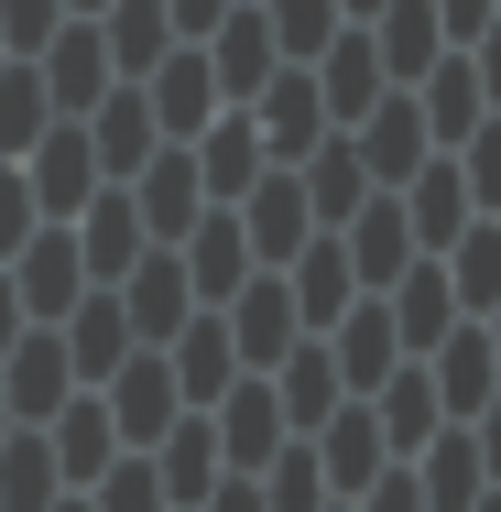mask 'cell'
<instances>
[{
	"label": "cell",
	"instance_id": "cell-24",
	"mask_svg": "<svg viewBox=\"0 0 501 512\" xmlns=\"http://www.w3.org/2000/svg\"><path fill=\"white\" fill-rule=\"evenodd\" d=\"M77 131H88V164H99V186H131V175H142V153L164 142V131H153V109H142V88H131V77H120V88H109V99L88 109Z\"/></svg>",
	"mask_w": 501,
	"mask_h": 512
},
{
	"label": "cell",
	"instance_id": "cell-11",
	"mask_svg": "<svg viewBox=\"0 0 501 512\" xmlns=\"http://www.w3.org/2000/svg\"><path fill=\"white\" fill-rule=\"evenodd\" d=\"M33 77H44V99H55V120H88V109L120 88L109 77V44H99V22H55L44 33V55H33Z\"/></svg>",
	"mask_w": 501,
	"mask_h": 512
},
{
	"label": "cell",
	"instance_id": "cell-48",
	"mask_svg": "<svg viewBox=\"0 0 501 512\" xmlns=\"http://www.w3.org/2000/svg\"><path fill=\"white\" fill-rule=\"evenodd\" d=\"M22 327H33V316H22V295H11V273H0V349H11Z\"/></svg>",
	"mask_w": 501,
	"mask_h": 512
},
{
	"label": "cell",
	"instance_id": "cell-35",
	"mask_svg": "<svg viewBox=\"0 0 501 512\" xmlns=\"http://www.w3.org/2000/svg\"><path fill=\"white\" fill-rule=\"evenodd\" d=\"M295 186H305V218H316V229H349V218H360V197H371V175H360L349 131H327V142L305 153V164H295Z\"/></svg>",
	"mask_w": 501,
	"mask_h": 512
},
{
	"label": "cell",
	"instance_id": "cell-26",
	"mask_svg": "<svg viewBox=\"0 0 501 512\" xmlns=\"http://www.w3.org/2000/svg\"><path fill=\"white\" fill-rule=\"evenodd\" d=\"M316 349H327V371H338V393H349V404H360V393H371V382L403 360V338H393V316H382V295H360V306L338 316Z\"/></svg>",
	"mask_w": 501,
	"mask_h": 512
},
{
	"label": "cell",
	"instance_id": "cell-22",
	"mask_svg": "<svg viewBox=\"0 0 501 512\" xmlns=\"http://www.w3.org/2000/svg\"><path fill=\"white\" fill-rule=\"evenodd\" d=\"M175 262H186V295H197V306H229V295H240V284H251V273H262V262H251V240H240V218H229V207H207L197 229H186V240H175Z\"/></svg>",
	"mask_w": 501,
	"mask_h": 512
},
{
	"label": "cell",
	"instance_id": "cell-20",
	"mask_svg": "<svg viewBox=\"0 0 501 512\" xmlns=\"http://www.w3.org/2000/svg\"><path fill=\"white\" fill-rule=\"evenodd\" d=\"M197 55H207V77H218V99H229V109L251 99L273 66H284V55H273V22H262V0H229V11H218V33H207Z\"/></svg>",
	"mask_w": 501,
	"mask_h": 512
},
{
	"label": "cell",
	"instance_id": "cell-4",
	"mask_svg": "<svg viewBox=\"0 0 501 512\" xmlns=\"http://www.w3.org/2000/svg\"><path fill=\"white\" fill-rule=\"evenodd\" d=\"M120 197H131V218H142V240H153V251H175V240L207 218V186H197V153H186V142H153V153H142V175H131Z\"/></svg>",
	"mask_w": 501,
	"mask_h": 512
},
{
	"label": "cell",
	"instance_id": "cell-29",
	"mask_svg": "<svg viewBox=\"0 0 501 512\" xmlns=\"http://www.w3.org/2000/svg\"><path fill=\"white\" fill-rule=\"evenodd\" d=\"M360 404H371V425H382V447H393V458H414V447H425V436L447 425L436 382H425V360H393V371H382V382H371Z\"/></svg>",
	"mask_w": 501,
	"mask_h": 512
},
{
	"label": "cell",
	"instance_id": "cell-16",
	"mask_svg": "<svg viewBox=\"0 0 501 512\" xmlns=\"http://www.w3.org/2000/svg\"><path fill=\"white\" fill-rule=\"evenodd\" d=\"M131 88H142V109H153V131H164V142H197L207 120H218V77H207V55L197 44H175V55H164V66H153V77H131Z\"/></svg>",
	"mask_w": 501,
	"mask_h": 512
},
{
	"label": "cell",
	"instance_id": "cell-50",
	"mask_svg": "<svg viewBox=\"0 0 501 512\" xmlns=\"http://www.w3.org/2000/svg\"><path fill=\"white\" fill-rule=\"evenodd\" d=\"M55 512H88V491H66V502H55Z\"/></svg>",
	"mask_w": 501,
	"mask_h": 512
},
{
	"label": "cell",
	"instance_id": "cell-2",
	"mask_svg": "<svg viewBox=\"0 0 501 512\" xmlns=\"http://www.w3.org/2000/svg\"><path fill=\"white\" fill-rule=\"evenodd\" d=\"M403 469H414V502L425 512H480L491 502V425H436Z\"/></svg>",
	"mask_w": 501,
	"mask_h": 512
},
{
	"label": "cell",
	"instance_id": "cell-53",
	"mask_svg": "<svg viewBox=\"0 0 501 512\" xmlns=\"http://www.w3.org/2000/svg\"><path fill=\"white\" fill-rule=\"evenodd\" d=\"M0 66H11V55H0Z\"/></svg>",
	"mask_w": 501,
	"mask_h": 512
},
{
	"label": "cell",
	"instance_id": "cell-14",
	"mask_svg": "<svg viewBox=\"0 0 501 512\" xmlns=\"http://www.w3.org/2000/svg\"><path fill=\"white\" fill-rule=\"evenodd\" d=\"M349 153H360V175H371V197H393L403 175H414V164H425V153H436V142H425V120H414V99H371L360 109V120H349Z\"/></svg>",
	"mask_w": 501,
	"mask_h": 512
},
{
	"label": "cell",
	"instance_id": "cell-17",
	"mask_svg": "<svg viewBox=\"0 0 501 512\" xmlns=\"http://www.w3.org/2000/svg\"><path fill=\"white\" fill-rule=\"evenodd\" d=\"M66 393H77V371H66V338H55V327H22V338L0 349V404H11V425H44Z\"/></svg>",
	"mask_w": 501,
	"mask_h": 512
},
{
	"label": "cell",
	"instance_id": "cell-52",
	"mask_svg": "<svg viewBox=\"0 0 501 512\" xmlns=\"http://www.w3.org/2000/svg\"><path fill=\"white\" fill-rule=\"evenodd\" d=\"M327 512H349V502H327Z\"/></svg>",
	"mask_w": 501,
	"mask_h": 512
},
{
	"label": "cell",
	"instance_id": "cell-46",
	"mask_svg": "<svg viewBox=\"0 0 501 512\" xmlns=\"http://www.w3.org/2000/svg\"><path fill=\"white\" fill-rule=\"evenodd\" d=\"M218 11H229V0H164V22H175V44H207V33H218Z\"/></svg>",
	"mask_w": 501,
	"mask_h": 512
},
{
	"label": "cell",
	"instance_id": "cell-47",
	"mask_svg": "<svg viewBox=\"0 0 501 512\" xmlns=\"http://www.w3.org/2000/svg\"><path fill=\"white\" fill-rule=\"evenodd\" d=\"M197 512H262V491H251V480H218V491H207Z\"/></svg>",
	"mask_w": 501,
	"mask_h": 512
},
{
	"label": "cell",
	"instance_id": "cell-10",
	"mask_svg": "<svg viewBox=\"0 0 501 512\" xmlns=\"http://www.w3.org/2000/svg\"><path fill=\"white\" fill-rule=\"evenodd\" d=\"M207 436H218V469H229V480H251V469L284 447V404H273V382H262V371H240V382L207 404Z\"/></svg>",
	"mask_w": 501,
	"mask_h": 512
},
{
	"label": "cell",
	"instance_id": "cell-30",
	"mask_svg": "<svg viewBox=\"0 0 501 512\" xmlns=\"http://www.w3.org/2000/svg\"><path fill=\"white\" fill-rule=\"evenodd\" d=\"M186 153H197L207 207H240V197H251V175H262V131H251V109H218V120H207Z\"/></svg>",
	"mask_w": 501,
	"mask_h": 512
},
{
	"label": "cell",
	"instance_id": "cell-15",
	"mask_svg": "<svg viewBox=\"0 0 501 512\" xmlns=\"http://www.w3.org/2000/svg\"><path fill=\"white\" fill-rule=\"evenodd\" d=\"M305 447H316V480H327V502H360V491L393 469V447H382L371 404H338L327 425H316V436H305Z\"/></svg>",
	"mask_w": 501,
	"mask_h": 512
},
{
	"label": "cell",
	"instance_id": "cell-45",
	"mask_svg": "<svg viewBox=\"0 0 501 512\" xmlns=\"http://www.w3.org/2000/svg\"><path fill=\"white\" fill-rule=\"evenodd\" d=\"M349 512H425V502H414V469L393 458V469H382V480H371V491H360Z\"/></svg>",
	"mask_w": 501,
	"mask_h": 512
},
{
	"label": "cell",
	"instance_id": "cell-28",
	"mask_svg": "<svg viewBox=\"0 0 501 512\" xmlns=\"http://www.w3.org/2000/svg\"><path fill=\"white\" fill-rule=\"evenodd\" d=\"M164 371H175V393H186V414H207L229 382H240V360H229V327H218V306H197L175 338H164Z\"/></svg>",
	"mask_w": 501,
	"mask_h": 512
},
{
	"label": "cell",
	"instance_id": "cell-19",
	"mask_svg": "<svg viewBox=\"0 0 501 512\" xmlns=\"http://www.w3.org/2000/svg\"><path fill=\"white\" fill-rule=\"evenodd\" d=\"M109 295H120V327H131L142 349H164V338L197 316V295H186V262H175V251H142V262H131Z\"/></svg>",
	"mask_w": 501,
	"mask_h": 512
},
{
	"label": "cell",
	"instance_id": "cell-21",
	"mask_svg": "<svg viewBox=\"0 0 501 512\" xmlns=\"http://www.w3.org/2000/svg\"><path fill=\"white\" fill-rule=\"evenodd\" d=\"M55 338H66V371H77V393H99L109 371H120V360H131V349H142V338H131V327H120V295H109V284H88V295H77V306L55 316Z\"/></svg>",
	"mask_w": 501,
	"mask_h": 512
},
{
	"label": "cell",
	"instance_id": "cell-40",
	"mask_svg": "<svg viewBox=\"0 0 501 512\" xmlns=\"http://www.w3.org/2000/svg\"><path fill=\"white\" fill-rule=\"evenodd\" d=\"M262 22H273V55H284V66H316L349 11H338V0H262Z\"/></svg>",
	"mask_w": 501,
	"mask_h": 512
},
{
	"label": "cell",
	"instance_id": "cell-51",
	"mask_svg": "<svg viewBox=\"0 0 501 512\" xmlns=\"http://www.w3.org/2000/svg\"><path fill=\"white\" fill-rule=\"evenodd\" d=\"M0 436H11V404H0Z\"/></svg>",
	"mask_w": 501,
	"mask_h": 512
},
{
	"label": "cell",
	"instance_id": "cell-8",
	"mask_svg": "<svg viewBox=\"0 0 501 512\" xmlns=\"http://www.w3.org/2000/svg\"><path fill=\"white\" fill-rule=\"evenodd\" d=\"M240 109H251V131H262V164H305V153L327 142V109H316V77H305V66H273Z\"/></svg>",
	"mask_w": 501,
	"mask_h": 512
},
{
	"label": "cell",
	"instance_id": "cell-49",
	"mask_svg": "<svg viewBox=\"0 0 501 512\" xmlns=\"http://www.w3.org/2000/svg\"><path fill=\"white\" fill-rule=\"evenodd\" d=\"M338 11H349V22H371V11H382V0H338Z\"/></svg>",
	"mask_w": 501,
	"mask_h": 512
},
{
	"label": "cell",
	"instance_id": "cell-32",
	"mask_svg": "<svg viewBox=\"0 0 501 512\" xmlns=\"http://www.w3.org/2000/svg\"><path fill=\"white\" fill-rule=\"evenodd\" d=\"M44 447H55V480H66V491H88V480H99L109 458H131V447H120V436H109V414H99V393H66V404L44 414Z\"/></svg>",
	"mask_w": 501,
	"mask_h": 512
},
{
	"label": "cell",
	"instance_id": "cell-12",
	"mask_svg": "<svg viewBox=\"0 0 501 512\" xmlns=\"http://www.w3.org/2000/svg\"><path fill=\"white\" fill-rule=\"evenodd\" d=\"M0 273H11V295H22V316H33V327H55V316L88 295V262H77V240H66L55 218H44V229H33V240L0 262Z\"/></svg>",
	"mask_w": 501,
	"mask_h": 512
},
{
	"label": "cell",
	"instance_id": "cell-18",
	"mask_svg": "<svg viewBox=\"0 0 501 512\" xmlns=\"http://www.w3.org/2000/svg\"><path fill=\"white\" fill-rule=\"evenodd\" d=\"M305 77H316V109H327V131H349L371 99H393V77H382V55H371V33H360V22H338V33H327V55H316Z\"/></svg>",
	"mask_w": 501,
	"mask_h": 512
},
{
	"label": "cell",
	"instance_id": "cell-1",
	"mask_svg": "<svg viewBox=\"0 0 501 512\" xmlns=\"http://www.w3.org/2000/svg\"><path fill=\"white\" fill-rule=\"evenodd\" d=\"M425 382H436L447 425H491V393H501V338H491V316H458V327L425 349Z\"/></svg>",
	"mask_w": 501,
	"mask_h": 512
},
{
	"label": "cell",
	"instance_id": "cell-42",
	"mask_svg": "<svg viewBox=\"0 0 501 512\" xmlns=\"http://www.w3.org/2000/svg\"><path fill=\"white\" fill-rule=\"evenodd\" d=\"M55 22H66V0H0V55H44Z\"/></svg>",
	"mask_w": 501,
	"mask_h": 512
},
{
	"label": "cell",
	"instance_id": "cell-5",
	"mask_svg": "<svg viewBox=\"0 0 501 512\" xmlns=\"http://www.w3.org/2000/svg\"><path fill=\"white\" fill-rule=\"evenodd\" d=\"M99 414H109V436H120V447L142 458V447H153V436H164V425L186 414L175 371H164V349H131V360H120V371L99 382Z\"/></svg>",
	"mask_w": 501,
	"mask_h": 512
},
{
	"label": "cell",
	"instance_id": "cell-31",
	"mask_svg": "<svg viewBox=\"0 0 501 512\" xmlns=\"http://www.w3.org/2000/svg\"><path fill=\"white\" fill-rule=\"evenodd\" d=\"M338 251H349V284H360V295H382V284H393L403 262H425V251H414V229H403V207H393V197H360V218L338 229Z\"/></svg>",
	"mask_w": 501,
	"mask_h": 512
},
{
	"label": "cell",
	"instance_id": "cell-41",
	"mask_svg": "<svg viewBox=\"0 0 501 512\" xmlns=\"http://www.w3.org/2000/svg\"><path fill=\"white\" fill-rule=\"evenodd\" d=\"M88 512H164V491H153V458H109L99 480H88Z\"/></svg>",
	"mask_w": 501,
	"mask_h": 512
},
{
	"label": "cell",
	"instance_id": "cell-39",
	"mask_svg": "<svg viewBox=\"0 0 501 512\" xmlns=\"http://www.w3.org/2000/svg\"><path fill=\"white\" fill-rule=\"evenodd\" d=\"M44 120H55V99H44V77H33V55H11V66H0V164H22Z\"/></svg>",
	"mask_w": 501,
	"mask_h": 512
},
{
	"label": "cell",
	"instance_id": "cell-34",
	"mask_svg": "<svg viewBox=\"0 0 501 512\" xmlns=\"http://www.w3.org/2000/svg\"><path fill=\"white\" fill-rule=\"evenodd\" d=\"M262 382H273V404H284V436H316V425H327V414L349 404V393H338V371H327V349H316V338H295V349H284V360H273V371H262Z\"/></svg>",
	"mask_w": 501,
	"mask_h": 512
},
{
	"label": "cell",
	"instance_id": "cell-7",
	"mask_svg": "<svg viewBox=\"0 0 501 512\" xmlns=\"http://www.w3.org/2000/svg\"><path fill=\"white\" fill-rule=\"evenodd\" d=\"M229 218H240V240H251V262H262V273H284V262H295L305 240H316V218H305V186H295V164H262V175H251V197L229 207Z\"/></svg>",
	"mask_w": 501,
	"mask_h": 512
},
{
	"label": "cell",
	"instance_id": "cell-43",
	"mask_svg": "<svg viewBox=\"0 0 501 512\" xmlns=\"http://www.w3.org/2000/svg\"><path fill=\"white\" fill-rule=\"evenodd\" d=\"M425 11H436L447 55H491V11H501V0H425Z\"/></svg>",
	"mask_w": 501,
	"mask_h": 512
},
{
	"label": "cell",
	"instance_id": "cell-36",
	"mask_svg": "<svg viewBox=\"0 0 501 512\" xmlns=\"http://www.w3.org/2000/svg\"><path fill=\"white\" fill-rule=\"evenodd\" d=\"M360 33H371V55H382V77H393V88H414V77L447 55V33H436V11H425V0H382Z\"/></svg>",
	"mask_w": 501,
	"mask_h": 512
},
{
	"label": "cell",
	"instance_id": "cell-44",
	"mask_svg": "<svg viewBox=\"0 0 501 512\" xmlns=\"http://www.w3.org/2000/svg\"><path fill=\"white\" fill-rule=\"evenodd\" d=\"M33 229H44V218H33V186H22V164H0V262H11Z\"/></svg>",
	"mask_w": 501,
	"mask_h": 512
},
{
	"label": "cell",
	"instance_id": "cell-37",
	"mask_svg": "<svg viewBox=\"0 0 501 512\" xmlns=\"http://www.w3.org/2000/svg\"><path fill=\"white\" fill-rule=\"evenodd\" d=\"M99 44H109V77H153L175 55V22H164V0H109Z\"/></svg>",
	"mask_w": 501,
	"mask_h": 512
},
{
	"label": "cell",
	"instance_id": "cell-25",
	"mask_svg": "<svg viewBox=\"0 0 501 512\" xmlns=\"http://www.w3.org/2000/svg\"><path fill=\"white\" fill-rule=\"evenodd\" d=\"M284 295H295V327H305V338H327L338 316L360 306V284H349V251H338V229H316L295 262H284Z\"/></svg>",
	"mask_w": 501,
	"mask_h": 512
},
{
	"label": "cell",
	"instance_id": "cell-38",
	"mask_svg": "<svg viewBox=\"0 0 501 512\" xmlns=\"http://www.w3.org/2000/svg\"><path fill=\"white\" fill-rule=\"evenodd\" d=\"M55 502H66V480H55L44 425H11L0 436V512H55Z\"/></svg>",
	"mask_w": 501,
	"mask_h": 512
},
{
	"label": "cell",
	"instance_id": "cell-9",
	"mask_svg": "<svg viewBox=\"0 0 501 512\" xmlns=\"http://www.w3.org/2000/svg\"><path fill=\"white\" fill-rule=\"evenodd\" d=\"M22 186H33V218H77V207L99 197V164H88V131L77 120H44L33 131V153H22Z\"/></svg>",
	"mask_w": 501,
	"mask_h": 512
},
{
	"label": "cell",
	"instance_id": "cell-27",
	"mask_svg": "<svg viewBox=\"0 0 501 512\" xmlns=\"http://www.w3.org/2000/svg\"><path fill=\"white\" fill-rule=\"evenodd\" d=\"M66 240H77V262H88V284H120V273H131V262L153 251V240H142V218H131V197H120V186H99V197L77 207V218H66Z\"/></svg>",
	"mask_w": 501,
	"mask_h": 512
},
{
	"label": "cell",
	"instance_id": "cell-33",
	"mask_svg": "<svg viewBox=\"0 0 501 512\" xmlns=\"http://www.w3.org/2000/svg\"><path fill=\"white\" fill-rule=\"evenodd\" d=\"M382 316H393L403 360H425V349L458 327V295H447V273H436V262H403L393 284H382Z\"/></svg>",
	"mask_w": 501,
	"mask_h": 512
},
{
	"label": "cell",
	"instance_id": "cell-13",
	"mask_svg": "<svg viewBox=\"0 0 501 512\" xmlns=\"http://www.w3.org/2000/svg\"><path fill=\"white\" fill-rule=\"evenodd\" d=\"M218 327H229V360H240V371H273V360L305 338V327H295V295H284V273H251V284L218 306Z\"/></svg>",
	"mask_w": 501,
	"mask_h": 512
},
{
	"label": "cell",
	"instance_id": "cell-23",
	"mask_svg": "<svg viewBox=\"0 0 501 512\" xmlns=\"http://www.w3.org/2000/svg\"><path fill=\"white\" fill-rule=\"evenodd\" d=\"M142 458H153V491H164V512H197L207 491L229 480V469H218V436H207V414H175V425H164Z\"/></svg>",
	"mask_w": 501,
	"mask_h": 512
},
{
	"label": "cell",
	"instance_id": "cell-6",
	"mask_svg": "<svg viewBox=\"0 0 501 512\" xmlns=\"http://www.w3.org/2000/svg\"><path fill=\"white\" fill-rule=\"evenodd\" d=\"M393 207H403V229H414V251H425V262H436V251H447V240L480 218V197H469V164H458V153H425V164L393 186Z\"/></svg>",
	"mask_w": 501,
	"mask_h": 512
},
{
	"label": "cell",
	"instance_id": "cell-3",
	"mask_svg": "<svg viewBox=\"0 0 501 512\" xmlns=\"http://www.w3.org/2000/svg\"><path fill=\"white\" fill-rule=\"evenodd\" d=\"M403 99H414V120H425L436 153H458L469 131H491V55H436Z\"/></svg>",
	"mask_w": 501,
	"mask_h": 512
}]
</instances>
